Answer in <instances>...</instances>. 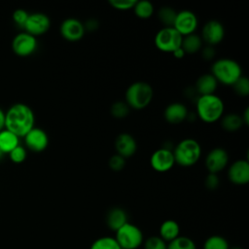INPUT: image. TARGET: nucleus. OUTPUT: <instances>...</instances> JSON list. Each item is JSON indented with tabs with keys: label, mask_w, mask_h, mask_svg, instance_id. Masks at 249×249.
<instances>
[{
	"label": "nucleus",
	"mask_w": 249,
	"mask_h": 249,
	"mask_svg": "<svg viewBox=\"0 0 249 249\" xmlns=\"http://www.w3.org/2000/svg\"><path fill=\"white\" fill-rule=\"evenodd\" d=\"M200 51H201L202 57L204 59H206V60H211L214 57V55H215V50H214V48L212 46H208L207 45L206 47L202 48Z\"/></svg>",
	"instance_id": "39"
},
{
	"label": "nucleus",
	"mask_w": 249,
	"mask_h": 249,
	"mask_svg": "<svg viewBox=\"0 0 249 249\" xmlns=\"http://www.w3.org/2000/svg\"><path fill=\"white\" fill-rule=\"evenodd\" d=\"M85 31L87 32H94L99 27V22L95 18H89L84 23Z\"/></svg>",
	"instance_id": "38"
},
{
	"label": "nucleus",
	"mask_w": 249,
	"mask_h": 249,
	"mask_svg": "<svg viewBox=\"0 0 249 249\" xmlns=\"http://www.w3.org/2000/svg\"><path fill=\"white\" fill-rule=\"evenodd\" d=\"M25 144L27 148L33 152H42L49 145V137L45 130L33 127L25 136Z\"/></svg>",
	"instance_id": "17"
},
{
	"label": "nucleus",
	"mask_w": 249,
	"mask_h": 249,
	"mask_svg": "<svg viewBox=\"0 0 249 249\" xmlns=\"http://www.w3.org/2000/svg\"><path fill=\"white\" fill-rule=\"evenodd\" d=\"M3 155H4V154H3V153H2V152H1V151H0V159H1V158H2V156H3Z\"/></svg>",
	"instance_id": "43"
},
{
	"label": "nucleus",
	"mask_w": 249,
	"mask_h": 249,
	"mask_svg": "<svg viewBox=\"0 0 249 249\" xmlns=\"http://www.w3.org/2000/svg\"><path fill=\"white\" fill-rule=\"evenodd\" d=\"M228 178L234 185H246L249 182V161L243 159L233 161L228 169Z\"/></svg>",
	"instance_id": "15"
},
{
	"label": "nucleus",
	"mask_w": 249,
	"mask_h": 249,
	"mask_svg": "<svg viewBox=\"0 0 249 249\" xmlns=\"http://www.w3.org/2000/svg\"><path fill=\"white\" fill-rule=\"evenodd\" d=\"M5 126V113L0 109V131L3 130V127Z\"/></svg>",
	"instance_id": "42"
},
{
	"label": "nucleus",
	"mask_w": 249,
	"mask_h": 249,
	"mask_svg": "<svg viewBox=\"0 0 249 249\" xmlns=\"http://www.w3.org/2000/svg\"><path fill=\"white\" fill-rule=\"evenodd\" d=\"M12 48L16 54L19 56H28L37 49L36 37L27 32H21L14 38Z\"/></svg>",
	"instance_id": "13"
},
{
	"label": "nucleus",
	"mask_w": 249,
	"mask_h": 249,
	"mask_svg": "<svg viewBox=\"0 0 249 249\" xmlns=\"http://www.w3.org/2000/svg\"><path fill=\"white\" fill-rule=\"evenodd\" d=\"M232 88L235 93L239 96H248L249 94V80L246 76H241L233 85Z\"/></svg>",
	"instance_id": "31"
},
{
	"label": "nucleus",
	"mask_w": 249,
	"mask_h": 249,
	"mask_svg": "<svg viewBox=\"0 0 249 249\" xmlns=\"http://www.w3.org/2000/svg\"><path fill=\"white\" fill-rule=\"evenodd\" d=\"M59 32L63 39L68 42H78L86 33L84 23L75 18L64 19L60 24Z\"/></svg>",
	"instance_id": "11"
},
{
	"label": "nucleus",
	"mask_w": 249,
	"mask_h": 249,
	"mask_svg": "<svg viewBox=\"0 0 249 249\" xmlns=\"http://www.w3.org/2000/svg\"><path fill=\"white\" fill-rule=\"evenodd\" d=\"M204 185L208 190H215L220 185V179L217 174L208 173L204 180Z\"/></svg>",
	"instance_id": "37"
},
{
	"label": "nucleus",
	"mask_w": 249,
	"mask_h": 249,
	"mask_svg": "<svg viewBox=\"0 0 249 249\" xmlns=\"http://www.w3.org/2000/svg\"><path fill=\"white\" fill-rule=\"evenodd\" d=\"M51 26L50 18L43 13L30 14L23 26L25 31L30 35L36 37L45 34Z\"/></svg>",
	"instance_id": "12"
},
{
	"label": "nucleus",
	"mask_w": 249,
	"mask_h": 249,
	"mask_svg": "<svg viewBox=\"0 0 249 249\" xmlns=\"http://www.w3.org/2000/svg\"><path fill=\"white\" fill-rule=\"evenodd\" d=\"M34 123L32 109L23 103L14 104L5 114L6 129L18 137H24L34 127Z\"/></svg>",
	"instance_id": "1"
},
{
	"label": "nucleus",
	"mask_w": 249,
	"mask_h": 249,
	"mask_svg": "<svg viewBox=\"0 0 249 249\" xmlns=\"http://www.w3.org/2000/svg\"><path fill=\"white\" fill-rule=\"evenodd\" d=\"M224 101L215 93L198 95L196 101V116L206 124H213L221 120L224 116Z\"/></svg>",
	"instance_id": "2"
},
{
	"label": "nucleus",
	"mask_w": 249,
	"mask_h": 249,
	"mask_svg": "<svg viewBox=\"0 0 249 249\" xmlns=\"http://www.w3.org/2000/svg\"><path fill=\"white\" fill-rule=\"evenodd\" d=\"M198 25L196 16L188 10H183L177 13L173 26L179 34L184 37L190 34H194Z\"/></svg>",
	"instance_id": "9"
},
{
	"label": "nucleus",
	"mask_w": 249,
	"mask_h": 249,
	"mask_svg": "<svg viewBox=\"0 0 249 249\" xmlns=\"http://www.w3.org/2000/svg\"><path fill=\"white\" fill-rule=\"evenodd\" d=\"M18 145V137L16 134L7 129L0 131V151L3 154L10 153Z\"/></svg>",
	"instance_id": "24"
},
{
	"label": "nucleus",
	"mask_w": 249,
	"mask_h": 249,
	"mask_svg": "<svg viewBox=\"0 0 249 249\" xmlns=\"http://www.w3.org/2000/svg\"><path fill=\"white\" fill-rule=\"evenodd\" d=\"M135 0H109V4L118 11H128L133 9Z\"/></svg>",
	"instance_id": "34"
},
{
	"label": "nucleus",
	"mask_w": 249,
	"mask_h": 249,
	"mask_svg": "<svg viewBox=\"0 0 249 249\" xmlns=\"http://www.w3.org/2000/svg\"><path fill=\"white\" fill-rule=\"evenodd\" d=\"M172 152L175 163L183 167H190L199 160L201 147L196 139L184 138L175 146Z\"/></svg>",
	"instance_id": "5"
},
{
	"label": "nucleus",
	"mask_w": 249,
	"mask_h": 249,
	"mask_svg": "<svg viewBox=\"0 0 249 249\" xmlns=\"http://www.w3.org/2000/svg\"><path fill=\"white\" fill-rule=\"evenodd\" d=\"M205 167L208 173L218 174L224 170L229 163V154L222 147H215L205 157Z\"/></svg>",
	"instance_id": "8"
},
{
	"label": "nucleus",
	"mask_w": 249,
	"mask_h": 249,
	"mask_svg": "<svg viewBox=\"0 0 249 249\" xmlns=\"http://www.w3.org/2000/svg\"><path fill=\"white\" fill-rule=\"evenodd\" d=\"M188 116V108L181 102H172L163 111V118L170 124H179L187 120Z\"/></svg>",
	"instance_id": "18"
},
{
	"label": "nucleus",
	"mask_w": 249,
	"mask_h": 249,
	"mask_svg": "<svg viewBox=\"0 0 249 249\" xmlns=\"http://www.w3.org/2000/svg\"><path fill=\"white\" fill-rule=\"evenodd\" d=\"M241 119H242L243 124L248 125V124H249V108H246V109L244 110L243 114L241 115Z\"/></svg>",
	"instance_id": "41"
},
{
	"label": "nucleus",
	"mask_w": 249,
	"mask_h": 249,
	"mask_svg": "<svg viewBox=\"0 0 249 249\" xmlns=\"http://www.w3.org/2000/svg\"><path fill=\"white\" fill-rule=\"evenodd\" d=\"M89 249H122L115 239L112 236H102L97 238L92 242Z\"/></svg>",
	"instance_id": "27"
},
{
	"label": "nucleus",
	"mask_w": 249,
	"mask_h": 249,
	"mask_svg": "<svg viewBox=\"0 0 249 249\" xmlns=\"http://www.w3.org/2000/svg\"><path fill=\"white\" fill-rule=\"evenodd\" d=\"M106 223L112 231H117L120 228L127 223V214L123 208L114 207L107 213Z\"/></svg>",
	"instance_id": "20"
},
{
	"label": "nucleus",
	"mask_w": 249,
	"mask_h": 249,
	"mask_svg": "<svg viewBox=\"0 0 249 249\" xmlns=\"http://www.w3.org/2000/svg\"><path fill=\"white\" fill-rule=\"evenodd\" d=\"M153 96L154 90L151 85L146 82L137 81L127 87L124 93V102L130 109L142 110L151 103Z\"/></svg>",
	"instance_id": "4"
},
{
	"label": "nucleus",
	"mask_w": 249,
	"mask_h": 249,
	"mask_svg": "<svg viewBox=\"0 0 249 249\" xmlns=\"http://www.w3.org/2000/svg\"><path fill=\"white\" fill-rule=\"evenodd\" d=\"M167 249H196V246L190 237L179 235L167 244Z\"/></svg>",
	"instance_id": "28"
},
{
	"label": "nucleus",
	"mask_w": 249,
	"mask_h": 249,
	"mask_svg": "<svg viewBox=\"0 0 249 249\" xmlns=\"http://www.w3.org/2000/svg\"><path fill=\"white\" fill-rule=\"evenodd\" d=\"M129 110H130V108L124 101L119 100L112 104L110 112L114 118L121 120V119H124L127 117V115L129 114Z\"/></svg>",
	"instance_id": "30"
},
{
	"label": "nucleus",
	"mask_w": 249,
	"mask_h": 249,
	"mask_svg": "<svg viewBox=\"0 0 249 249\" xmlns=\"http://www.w3.org/2000/svg\"><path fill=\"white\" fill-rule=\"evenodd\" d=\"M151 167L157 172L169 171L175 164L173 152L168 148H160L156 150L150 158Z\"/></svg>",
	"instance_id": "10"
},
{
	"label": "nucleus",
	"mask_w": 249,
	"mask_h": 249,
	"mask_svg": "<svg viewBox=\"0 0 249 249\" xmlns=\"http://www.w3.org/2000/svg\"><path fill=\"white\" fill-rule=\"evenodd\" d=\"M177 12L171 7H161L158 11V18L160 21L164 25V27L173 26Z\"/></svg>",
	"instance_id": "26"
},
{
	"label": "nucleus",
	"mask_w": 249,
	"mask_h": 249,
	"mask_svg": "<svg viewBox=\"0 0 249 249\" xmlns=\"http://www.w3.org/2000/svg\"><path fill=\"white\" fill-rule=\"evenodd\" d=\"M182 36L174 27H162L155 36L154 43L156 48L162 53H172L181 47Z\"/></svg>",
	"instance_id": "6"
},
{
	"label": "nucleus",
	"mask_w": 249,
	"mask_h": 249,
	"mask_svg": "<svg viewBox=\"0 0 249 249\" xmlns=\"http://www.w3.org/2000/svg\"><path fill=\"white\" fill-rule=\"evenodd\" d=\"M180 227L174 220H166L160 227V237L164 241H172L179 236Z\"/></svg>",
	"instance_id": "21"
},
{
	"label": "nucleus",
	"mask_w": 249,
	"mask_h": 249,
	"mask_svg": "<svg viewBox=\"0 0 249 249\" xmlns=\"http://www.w3.org/2000/svg\"><path fill=\"white\" fill-rule=\"evenodd\" d=\"M108 165L113 171H116V172L122 171L125 166V159H124L118 154H115L110 157L108 160Z\"/></svg>",
	"instance_id": "32"
},
{
	"label": "nucleus",
	"mask_w": 249,
	"mask_h": 249,
	"mask_svg": "<svg viewBox=\"0 0 249 249\" xmlns=\"http://www.w3.org/2000/svg\"><path fill=\"white\" fill-rule=\"evenodd\" d=\"M221 125L224 130L228 132H235L241 128L243 122L241 116L235 113H230L224 115L221 118Z\"/></svg>",
	"instance_id": "23"
},
{
	"label": "nucleus",
	"mask_w": 249,
	"mask_h": 249,
	"mask_svg": "<svg viewBox=\"0 0 249 249\" xmlns=\"http://www.w3.org/2000/svg\"><path fill=\"white\" fill-rule=\"evenodd\" d=\"M132 10H133L135 16L141 19L150 18L153 16L154 11H155L153 4L147 0L136 1Z\"/></svg>",
	"instance_id": "25"
},
{
	"label": "nucleus",
	"mask_w": 249,
	"mask_h": 249,
	"mask_svg": "<svg viewBox=\"0 0 249 249\" xmlns=\"http://www.w3.org/2000/svg\"><path fill=\"white\" fill-rule=\"evenodd\" d=\"M115 149L117 152L116 154L126 160L131 158L136 153L137 143L131 134L127 132H122L117 136L115 140Z\"/></svg>",
	"instance_id": "16"
},
{
	"label": "nucleus",
	"mask_w": 249,
	"mask_h": 249,
	"mask_svg": "<svg viewBox=\"0 0 249 249\" xmlns=\"http://www.w3.org/2000/svg\"><path fill=\"white\" fill-rule=\"evenodd\" d=\"M9 156L14 162L20 163L26 159V151L22 146L18 145L9 153Z\"/></svg>",
	"instance_id": "35"
},
{
	"label": "nucleus",
	"mask_w": 249,
	"mask_h": 249,
	"mask_svg": "<svg viewBox=\"0 0 249 249\" xmlns=\"http://www.w3.org/2000/svg\"><path fill=\"white\" fill-rule=\"evenodd\" d=\"M181 48L183 49L185 53H196L202 49V39L199 35L196 33L184 36L182 38Z\"/></svg>",
	"instance_id": "22"
},
{
	"label": "nucleus",
	"mask_w": 249,
	"mask_h": 249,
	"mask_svg": "<svg viewBox=\"0 0 249 249\" xmlns=\"http://www.w3.org/2000/svg\"><path fill=\"white\" fill-rule=\"evenodd\" d=\"M28 16H29V14L26 11H24L22 9H18L13 14V19L18 25L23 27L27 20Z\"/></svg>",
	"instance_id": "36"
},
{
	"label": "nucleus",
	"mask_w": 249,
	"mask_h": 249,
	"mask_svg": "<svg viewBox=\"0 0 249 249\" xmlns=\"http://www.w3.org/2000/svg\"><path fill=\"white\" fill-rule=\"evenodd\" d=\"M145 249H167V244L160 236L149 237L144 244Z\"/></svg>",
	"instance_id": "33"
},
{
	"label": "nucleus",
	"mask_w": 249,
	"mask_h": 249,
	"mask_svg": "<svg viewBox=\"0 0 249 249\" xmlns=\"http://www.w3.org/2000/svg\"><path fill=\"white\" fill-rule=\"evenodd\" d=\"M232 249H241V248H239V247H234V248H232Z\"/></svg>",
	"instance_id": "44"
},
{
	"label": "nucleus",
	"mask_w": 249,
	"mask_h": 249,
	"mask_svg": "<svg viewBox=\"0 0 249 249\" xmlns=\"http://www.w3.org/2000/svg\"><path fill=\"white\" fill-rule=\"evenodd\" d=\"M211 74L218 84L232 86L242 76V68L234 59L224 57L213 62L211 66Z\"/></svg>",
	"instance_id": "3"
},
{
	"label": "nucleus",
	"mask_w": 249,
	"mask_h": 249,
	"mask_svg": "<svg viewBox=\"0 0 249 249\" xmlns=\"http://www.w3.org/2000/svg\"><path fill=\"white\" fill-rule=\"evenodd\" d=\"M218 87V82L211 73H206L199 76L196 82V90L199 95H207L215 93Z\"/></svg>",
	"instance_id": "19"
},
{
	"label": "nucleus",
	"mask_w": 249,
	"mask_h": 249,
	"mask_svg": "<svg viewBox=\"0 0 249 249\" xmlns=\"http://www.w3.org/2000/svg\"><path fill=\"white\" fill-rule=\"evenodd\" d=\"M203 249H229V243L221 235H211L205 240Z\"/></svg>",
	"instance_id": "29"
},
{
	"label": "nucleus",
	"mask_w": 249,
	"mask_h": 249,
	"mask_svg": "<svg viewBox=\"0 0 249 249\" xmlns=\"http://www.w3.org/2000/svg\"><path fill=\"white\" fill-rule=\"evenodd\" d=\"M172 54H173V56H174L175 58H178V59H181V58H183V57L186 55L185 52L183 51V49H182L181 47H180L179 49L175 50V51L172 53Z\"/></svg>",
	"instance_id": "40"
},
{
	"label": "nucleus",
	"mask_w": 249,
	"mask_h": 249,
	"mask_svg": "<svg viewBox=\"0 0 249 249\" xmlns=\"http://www.w3.org/2000/svg\"><path fill=\"white\" fill-rule=\"evenodd\" d=\"M115 239L122 249H136L143 242V233L137 226L127 222L116 231Z\"/></svg>",
	"instance_id": "7"
},
{
	"label": "nucleus",
	"mask_w": 249,
	"mask_h": 249,
	"mask_svg": "<svg viewBox=\"0 0 249 249\" xmlns=\"http://www.w3.org/2000/svg\"><path fill=\"white\" fill-rule=\"evenodd\" d=\"M225 27L224 25L216 19L208 20L202 28V37L201 39L208 46H215L220 44L225 37Z\"/></svg>",
	"instance_id": "14"
}]
</instances>
